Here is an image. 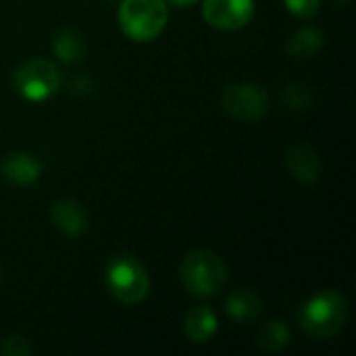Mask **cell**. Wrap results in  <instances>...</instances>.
<instances>
[{"label": "cell", "mask_w": 356, "mask_h": 356, "mask_svg": "<svg viewBox=\"0 0 356 356\" xmlns=\"http://www.w3.org/2000/svg\"><path fill=\"white\" fill-rule=\"evenodd\" d=\"M346 319H348L346 298L342 292L332 288L311 296L298 313L302 332L313 340H330L338 336L344 330Z\"/></svg>", "instance_id": "1"}, {"label": "cell", "mask_w": 356, "mask_h": 356, "mask_svg": "<svg viewBox=\"0 0 356 356\" xmlns=\"http://www.w3.org/2000/svg\"><path fill=\"white\" fill-rule=\"evenodd\" d=\"M179 277L192 296L209 298L227 284V265L213 250H194L181 261Z\"/></svg>", "instance_id": "2"}, {"label": "cell", "mask_w": 356, "mask_h": 356, "mask_svg": "<svg viewBox=\"0 0 356 356\" xmlns=\"http://www.w3.org/2000/svg\"><path fill=\"white\" fill-rule=\"evenodd\" d=\"M167 0H123L119 6V27L134 42H152L167 25Z\"/></svg>", "instance_id": "3"}, {"label": "cell", "mask_w": 356, "mask_h": 356, "mask_svg": "<svg viewBox=\"0 0 356 356\" xmlns=\"http://www.w3.org/2000/svg\"><path fill=\"white\" fill-rule=\"evenodd\" d=\"M106 290L123 305H138L148 296L150 277L146 267L131 254H117L108 261L104 271Z\"/></svg>", "instance_id": "4"}, {"label": "cell", "mask_w": 356, "mask_h": 356, "mask_svg": "<svg viewBox=\"0 0 356 356\" xmlns=\"http://www.w3.org/2000/svg\"><path fill=\"white\" fill-rule=\"evenodd\" d=\"M13 86L19 96L31 102L50 98L60 88V71L46 58H29L15 69Z\"/></svg>", "instance_id": "5"}, {"label": "cell", "mask_w": 356, "mask_h": 356, "mask_svg": "<svg viewBox=\"0 0 356 356\" xmlns=\"http://www.w3.org/2000/svg\"><path fill=\"white\" fill-rule=\"evenodd\" d=\"M223 111L244 123L261 121L269 111V94L254 83H234L221 94Z\"/></svg>", "instance_id": "6"}, {"label": "cell", "mask_w": 356, "mask_h": 356, "mask_svg": "<svg viewBox=\"0 0 356 356\" xmlns=\"http://www.w3.org/2000/svg\"><path fill=\"white\" fill-rule=\"evenodd\" d=\"M204 21L221 31H236L254 17V0H204Z\"/></svg>", "instance_id": "7"}, {"label": "cell", "mask_w": 356, "mask_h": 356, "mask_svg": "<svg viewBox=\"0 0 356 356\" xmlns=\"http://www.w3.org/2000/svg\"><path fill=\"white\" fill-rule=\"evenodd\" d=\"M2 177L15 186H29L42 173V161L31 152H10L0 165Z\"/></svg>", "instance_id": "8"}, {"label": "cell", "mask_w": 356, "mask_h": 356, "mask_svg": "<svg viewBox=\"0 0 356 356\" xmlns=\"http://www.w3.org/2000/svg\"><path fill=\"white\" fill-rule=\"evenodd\" d=\"M286 169L298 181L315 184L321 175V161H319V154L311 146L296 144V146L288 148V152H286Z\"/></svg>", "instance_id": "9"}, {"label": "cell", "mask_w": 356, "mask_h": 356, "mask_svg": "<svg viewBox=\"0 0 356 356\" xmlns=\"http://www.w3.org/2000/svg\"><path fill=\"white\" fill-rule=\"evenodd\" d=\"M50 219H52L54 227L60 229L69 238H77L88 229L86 211L81 209V204L77 200H71V198L54 202V207L50 211Z\"/></svg>", "instance_id": "10"}, {"label": "cell", "mask_w": 356, "mask_h": 356, "mask_svg": "<svg viewBox=\"0 0 356 356\" xmlns=\"http://www.w3.org/2000/svg\"><path fill=\"white\" fill-rule=\"evenodd\" d=\"M219 321L217 315L213 313V309L209 307H196L186 315L184 321V332L188 336L190 342L194 344H207L213 340V336L217 334Z\"/></svg>", "instance_id": "11"}, {"label": "cell", "mask_w": 356, "mask_h": 356, "mask_svg": "<svg viewBox=\"0 0 356 356\" xmlns=\"http://www.w3.org/2000/svg\"><path fill=\"white\" fill-rule=\"evenodd\" d=\"M86 38L77 27H63L54 38H52V52L58 60L73 65L79 63L86 56Z\"/></svg>", "instance_id": "12"}, {"label": "cell", "mask_w": 356, "mask_h": 356, "mask_svg": "<svg viewBox=\"0 0 356 356\" xmlns=\"http://www.w3.org/2000/svg\"><path fill=\"white\" fill-rule=\"evenodd\" d=\"M225 311L234 321L240 323H248L252 319H257L263 313V300L257 292L244 288L234 292L227 300H225Z\"/></svg>", "instance_id": "13"}, {"label": "cell", "mask_w": 356, "mask_h": 356, "mask_svg": "<svg viewBox=\"0 0 356 356\" xmlns=\"http://www.w3.org/2000/svg\"><path fill=\"white\" fill-rule=\"evenodd\" d=\"M323 44H325V35L319 29H315V27H302V29H298L290 38L286 50H288V54L292 58L305 60V58H313L323 48Z\"/></svg>", "instance_id": "14"}, {"label": "cell", "mask_w": 356, "mask_h": 356, "mask_svg": "<svg viewBox=\"0 0 356 356\" xmlns=\"http://www.w3.org/2000/svg\"><path fill=\"white\" fill-rule=\"evenodd\" d=\"M290 340H292V332L288 323L284 319H273L261 327L257 342L265 353H280L290 344Z\"/></svg>", "instance_id": "15"}, {"label": "cell", "mask_w": 356, "mask_h": 356, "mask_svg": "<svg viewBox=\"0 0 356 356\" xmlns=\"http://www.w3.org/2000/svg\"><path fill=\"white\" fill-rule=\"evenodd\" d=\"M282 102L292 111H305L313 102V92L307 83H300V81L288 83L282 90Z\"/></svg>", "instance_id": "16"}, {"label": "cell", "mask_w": 356, "mask_h": 356, "mask_svg": "<svg viewBox=\"0 0 356 356\" xmlns=\"http://www.w3.org/2000/svg\"><path fill=\"white\" fill-rule=\"evenodd\" d=\"M31 353L33 348L23 336H8L0 342V356H29Z\"/></svg>", "instance_id": "17"}, {"label": "cell", "mask_w": 356, "mask_h": 356, "mask_svg": "<svg viewBox=\"0 0 356 356\" xmlns=\"http://www.w3.org/2000/svg\"><path fill=\"white\" fill-rule=\"evenodd\" d=\"M284 4L292 15L300 19H311L319 13L321 0H284Z\"/></svg>", "instance_id": "18"}, {"label": "cell", "mask_w": 356, "mask_h": 356, "mask_svg": "<svg viewBox=\"0 0 356 356\" xmlns=\"http://www.w3.org/2000/svg\"><path fill=\"white\" fill-rule=\"evenodd\" d=\"M71 90H73L75 94H90V92H92V81L86 79V77H77V79L71 83Z\"/></svg>", "instance_id": "19"}, {"label": "cell", "mask_w": 356, "mask_h": 356, "mask_svg": "<svg viewBox=\"0 0 356 356\" xmlns=\"http://www.w3.org/2000/svg\"><path fill=\"white\" fill-rule=\"evenodd\" d=\"M171 4H175V6H179V8H188V6H194L196 2H200V0H169Z\"/></svg>", "instance_id": "20"}, {"label": "cell", "mask_w": 356, "mask_h": 356, "mask_svg": "<svg viewBox=\"0 0 356 356\" xmlns=\"http://www.w3.org/2000/svg\"><path fill=\"white\" fill-rule=\"evenodd\" d=\"M334 4H338V6H348L350 0H334Z\"/></svg>", "instance_id": "21"}]
</instances>
